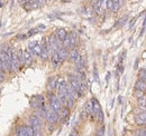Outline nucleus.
<instances>
[{
    "label": "nucleus",
    "instance_id": "obj_29",
    "mask_svg": "<svg viewBox=\"0 0 146 136\" xmlns=\"http://www.w3.org/2000/svg\"><path fill=\"white\" fill-rule=\"evenodd\" d=\"M145 29H146V18H145V20H144V22H143V30H142V33H141V35L144 34Z\"/></svg>",
    "mask_w": 146,
    "mask_h": 136
},
{
    "label": "nucleus",
    "instance_id": "obj_23",
    "mask_svg": "<svg viewBox=\"0 0 146 136\" xmlns=\"http://www.w3.org/2000/svg\"><path fill=\"white\" fill-rule=\"evenodd\" d=\"M96 135H98V136H104L105 135V127L104 126H101L98 131H97V134Z\"/></svg>",
    "mask_w": 146,
    "mask_h": 136
},
{
    "label": "nucleus",
    "instance_id": "obj_12",
    "mask_svg": "<svg viewBox=\"0 0 146 136\" xmlns=\"http://www.w3.org/2000/svg\"><path fill=\"white\" fill-rule=\"evenodd\" d=\"M56 83H57V78L56 77H50L48 78V83H47V88L50 92H53L56 88Z\"/></svg>",
    "mask_w": 146,
    "mask_h": 136
},
{
    "label": "nucleus",
    "instance_id": "obj_26",
    "mask_svg": "<svg viewBox=\"0 0 146 136\" xmlns=\"http://www.w3.org/2000/svg\"><path fill=\"white\" fill-rule=\"evenodd\" d=\"M0 71H7V69H6V66L3 65V63L0 60Z\"/></svg>",
    "mask_w": 146,
    "mask_h": 136
},
{
    "label": "nucleus",
    "instance_id": "obj_10",
    "mask_svg": "<svg viewBox=\"0 0 146 136\" xmlns=\"http://www.w3.org/2000/svg\"><path fill=\"white\" fill-rule=\"evenodd\" d=\"M51 60H52V64H53V66H54V67H58V66H60V64L62 63V61H61V58H60V56H58V54H57V51L52 52Z\"/></svg>",
    "mask_w": 146,
    "mask_h": 136
},
{
    "label": "nucleus",
    "instance_id": "obj_4",
    "mask_svg": "<svg viewBox=\"0 0 146 136\" xmlns=\"http://www.w3.org/2000/svg\"><path fill=\"white\" fill-rule=\"evenodd\" d=\"M48 102H50V109H52L55 113H58V112L61 110V108H62V103L60 101V98L57 97V95H56L55 97H53V98L48 99Z\"/></svg>",
    "mask_w": 146,
    "mask_h": 136
},
{
    "label": "nucleus",
    "instance_id": "obj_27",
    "mask_svg": "<svg viewBox=\"0 0 146 136\" xmlns=\"http://www.w3.org/2000/svg\"><path fill=\"white\" fill-rule=\"evenodd\" d=\"M36 33H38V28H36V29H32V30L28 33V36H33V35H35Z\"/></svg>",
    "mask_w": 146,
    "mask_h": 136
},
{
    "label": "nucleus",
    "instance_id": "obj_7",
    "mask_svg": "<svg viewBox=\"0 0 146 136\" xmlns=\"http://www.w3.org/2000/svg\"><path fill=\"white\" fill-rule=\"evenodd\" d=\"M66 82H65V79L64 78H62V77H60V78H57V83H56V92L58 93V92H61V90H63L64 88H66Z\"/></svg>",
    "mask_w": 146,
    "mask_h": 136
},
{
    "label": "nucleus",
    "instance_id": "obj_17",
    "mask_svg": "<svg viewBox=\"0 0 146 136\" xmlns=\"http://www.w3.org/2000/svg\"><path fill=\"white\" fill-rule=\"evenodd\" d=\"M84 110L87 112L88 115H92V114H93V106H92L91 102H88L87 104H86V106H84Z\"/></svg>",
    "mask_w": 146,
    "mask_h": 136
},
{
    "label": "nucleus",
    "instance_id": "obj_5",
    "mask_svg": "<svg viewBox=\"0 0 146 136\" xmlns=\"http://www.w3.org/2000/svg\"><path fill=\"white\" fill-rule=\"evenodd\" d=\"M46 119H47V123L48 124H56L60 119V116H58V113H55L52 109L48 108V112H47V116H46Z\"/></svg>",
    "mask_w": 146,
    "mask_h": 136
},
{
    "label": "nucleus",
    "instance_id": "obj_13",
    "mask_svg": "<svg viewBox=\"0 0 146 136\" xmlns=\"http://www.w3.org/2000/svg\"><path fill=\"white\" fill-rule=\"evenodd\" d=\"M135 89L136 90H141V92H146V82L138 79L135 84Z\"/></svg>",
    "mask_w": 146,
    "mask_h": 136
},
{
    "label": "nucleus",
    "instance_id": "obj_11",
    "mask_svg": "<svg viewBox=\"0 0 146 136\" xmlns=\"http://www.w3.org/2000/svg\"><path fill=\"white\" fill-rule=\"evenodd\" d=\"M70 115V108L68 107H62L61 110L58 112V116L61 119H66Z\"/></svg>",
    "mask_w": 146,
    "mask_h": 136
},
{
    "label": "nucleus",
    "instance_id": "obj_30",
    "mask_svg": "<svg viewBox=\"0 0 146 136\" xmlns=\"http://www.w3.org/2000/svg\"><path fill=\"white\" fill-rule=\"evenodd\" d=\"M70 136H80V135H79L75 131H72V132H71V134H70Z\"/></svg>",
    "mask_w": 146,
    "mask_h": 136
},
{
    "label": "nucleus",
    "instance_id": "obj_1",
    "mask_svg": "<svg viewBox=\"0 0 146 136\" xmlns=\"http://www.w3.org/2000/svg\"><path fill=\"white\" fill-rule=\"evenodd\" d=\"M0 60H1V61L3 63V65L6 66L7 71L11 73L13 70H15L14 65H13V60H11L10 56H9L7 52H5V51H1V52H0Z\"/></svg>",
    "mask_w": 146,
    "mask_h": 136
},
{
    "label": "nucleus",
    "instance_id": "obj_25",
    "mask_svg": "<svg viewBox=\"0 0 146 136\" xmlns=\"http://www.w3.org/2000/svg\"><path fill=\"white\" fill-rule=\"evenodd\" d=\"M144 95H145V94H144V92H141V90H136V92H135V96L137 97V99H138V98H141V97H142V96H144Z\"/></svg>",
    "mask_w": 146,
    "mask_h": 136
},
{
    "label": "nucleus",
    "instance_id": "obj_21",
    "mask_svg": "<svg viewBox=\"0 0 146 136\" xmlns=\"http://www.w3.org/2000/svg\"><path fill=\"white\" fill-rule=\"evenodd\" d=\"M137 136H146V128H139L136 132Z\"/></svg>",
    "mask_w": 146,
    "mask_h": 136
},
{
    "label": "nucleus",
    "instance_id": "obj_24",
    "mask_svg": "<svg viewBox=\"0 0 146 136\" xmlns=\"http://www.w3.org/2000/svg\"><path fill=\"white\" fill-rule=\"evenodd\" d=\"M107 8L112 11V9H113V2H112V0H107Z\"/></svg>",
    "mask_w": 146,
    "mask_h": 136
},
{
    "label": "nucleus",
    "instance_id": "obj_3",
    "mask_svg": "<svg viewBox=\"0 0 146 136\" xmlns=\"http://www.w3.org/2000/svg\"><path fill=\"white\" fill-rule=\"evenodd\" d=\"M28 125L31 127H33L35 131H38L42 128L43 126V123H42V118L39 116H36V115H32L29 118H28Z\"/></svg>",
    "mask_w": 146,
    "mask_h": 136
},
{
    "label": "nucleus",
    "instance_id": "obj_16",
    "mask_svg": "<svg viewBox=\"0 0 146 136\" xmlns=\"http://www.w3.org/2000/svg\"><path fill=\"white\" fill-rule=\"evenodd\" d=\"M63 47L64 48H71V34H68L65 39L63 40Z\"/></svg>",
    "mask_w": 146,
    "mask_h": 136
},
{
    "label": "nucleus",
    "instance_id": "obj_31",
    "mask_svg": "<svg viewBox=\"0 0 146 136\" xmlns=\"http://www.w3.org/2000/svg\"><path fill=\"white\" fill-rule=\"evenodd\" d=\"M96 136H98V135H96Z\"/></svg>",
    "mask_w": 146,
    "mask_h": 136
},
{
    "label": "nucleus",
    "instance_id": "obj_9",
    "mask_svg": "<svg viewBox=\"0 0 146 136\" xmlns=\"http://www.w3.org/2000/svg\"><path fill=\"white\" fill-rule=\"evenodd\" d=\"M54 35L57 37V39H58V40H61V41L63 42V40L65 39V37H66L68 33H66V30H65V29H63V28H58V29H56V31H55Z\"/></svg>",
    "mask_w": 146,
    "mask_h": 136
},
{
    "label": "nucleus",
    "instance_id": "obj_14",
    "mask_svg": "<svg viewBox=\"0 0 146 136\" xmlns=\"http://www.w3.org/2000/svg\"><path fill=\"white\" fill-rule=\"evenodd\" d=\"M57 54H58V56H60V58H61V61H64L68 57H69V51H68V48H61L60 50L57 51Z\"/></svg>",
    "mask_w": 146,
    "mask_h": 136
},
{
    "label": "nucleus",
    "instance_id": "obj_28",
    "mask_svg": "<svg viewBox=\"0 0 146 136\" xmlns=\"http://www.w3.org/2000/svg\"><path fill=\"white\" fill-rule=\"evenodd\" d=\"M87 116H88V114H87V112L83 109V110H82V113H81V118L86 119V118H87Z\"/></svg>",
    "mask_w": 146,
    "mask_h": 136
},
{
    "label": "nucleus",
    "instance_id": "obj_15",
    "mask_svg": "<svg viewBox=\"0 0 146 136\" xmlns=\"http://www.w3.org/2000/svg\"><path fill=\"white\" fill-rule=\"evenodd\" d=\"M91 103H92V106H93V114H94V115H97V114L101 110V107H100L99 103H98V101H97L96 98H92Z\"/></svg>",
    "mask_w": 146,
    "mask_h": 136
},
{
    "label": "nucleus",
    "instance_id": "obj_20",
    "mask_svg": "<svg viewBox=\"0 0 146 136\" xmlns=\"http://www.w3.org/2000/svg\"><path fill=\"white\" fill-rule=\"evenodd\" d=\"M96 116H97V119H98V122H99L100 124L104 123V113H102V110H100Z\"/></svg>",
    "mask_w": 146,
    "mask_h": 136
},
{
    "label": "nucleus",
    "instance_id": "obj_6",
    "mask_svg": "<svg viewBox=\"0 0 146 136\" xmlns=\"http://www.w3.org/2000/svg\"><path fill=\"white\" fill-rule=\"evenodd\" d=\"M23 57H24V65L25 66H29L33 61V55L29 52L28 49L23 51Z\"/></svg>",
    "mask_w": 146,
    "mask_h": 136
},
{
    "label": "nucleus",
    "instance_id": "obj_8",
    "mask_svg": "<svg viewBox=\"0 0 146 136\" xmlns=\"http://www.w3.org/2000/svg\"><path fill=\"white\" fill-rule=\"evenodd\" d=\"M80 57V55H79V51L76 50L75 48H72L70 52H69V60L71 61V63H75L76 60H78V58Z\"/></svg>",
    "mask_w": 146,
    "mask_h": 136
},
{
    "label": "nucleus",
    "instance_id": "obj_2",
    "mask_svg": "<svg viewBox=\"0 0 146 136\" xmlns=\"http://www.w3.org/2000/svg\"><path fill=\"white\" fill-rule=\"evenodd\" d=\"M35 129L31 127L29 125L27 126H19L16 129V135L17 136H34Z\"/></svg>",
    "mask_w": 146,
    "mask_h": 136
},
{
    "label": "nucleus",
    "instance_id": "obj_19",
    "mask_svg": "<svg viewBox=\"0 0 146 136\" xmlns=\"http://www.w3.org/2000/svg\"><path fill=\"white\" fill-rule=\"evenodd\" d=\"M138 106L142 107V108H145L146 107V95L142 96L141 98H138Z\"/></svg>",
    "mask_w": 146,
    "mask_h": 136
},
{
    "label": "nucleus",
    "instance_id": "obj_22",
    "mask_svg": "<svg viewBox=\"0 0 146 136\" xmlns=\"http://www.w3.org/2000/svg\"><path fill=\"white\" fill-rule=\"evenodd\" d=\"M139 118L142 119V122H143V125H146V110L144 113H142L141 115H137Z\"/></svg>",
    "mask_w": 146,
    "mask_h": 136
},
{
    "label": "nucleus",
    "instance_id": "obj_18",
    "mask_svg": "<svg viewBox=\"0 0 146 136\" xmlns=\"http://www.w3.org/2000/svg\"><path fill=\"white\" fill-rule=\"evenodd\" d=\"M138 78H139L141 80L146 82V69L145 68H142V69L138 71Z\"/></svg>",
    "mask_w": 146,
    "mask_h": 136
}]
</instances>
